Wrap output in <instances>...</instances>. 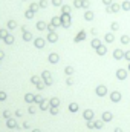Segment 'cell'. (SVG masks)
Instances as JSON below:
<instances>
[{
    "label": "cell",
    "instance_id": "4316f807",
    "mask_svg": "<svg viewBox=\"0 0 130 132\" xmlns=\"http://www.w3.org/2000/svg\"><path fill=\"white\" fill-rule=\"evenodd\" d=\"M81 8H83V9H89V8H90V0H83V2H81Z\"/></svg>",
    "mask_w": 130,
    "mask_h": 132
},
{
    "label": "cell",
    "instance_id": "8fae6325",
    "mask_svg": "<svg viewBox=\"0 0 130 132\" xmlns=\"http://www.w3.org/2000/svg\"><path fill=\"white\" fill-rule=\"evenodd\" d=\"M104 42L106 43H113L115 42V34L113 32H107L106 36H104Z\"/></svg>",
    "mask_w": 130,
    "mask_h": 132
},
{
    "label": "cell",
    "instance_id": "83f0119b",
    "mask_svg": "<svg viewBox=\"0 0 130 132\" xmlns=\"http://www.w3.org/2000/svg\"><path fill=\"white\" fill-rule=\"evenodd\" d=\"M17 28V22L15 20H9L8 22V29H15Z\"/></svg>",
    "mask_w": 130,
    "mask_h": 132
},
{
    "label": "cell",
    "instance_id": "f907efd6",
    "mask_svg": "<svg viewBox=\"0 0 130 132\" xmlns=\"http://www.w3.org/2000/svg\"><path fill=\"white\" fill-rule=\"evenodd\" d=\"M129 71H130V61H129Z\"/></svg>",
    "mask_w": 130,
    "mask_h": 132
},
{
    "label": "cell",
    "instance_id": "ffe728a7",
    "mask_svg": "<svg viewBox=\"0 0 130 132\" xmlns=\"http://www.w3.org/2000/svg\"><path fill=\"white\" fill-rule=\"evenodd\" d=\"M25 17H26V20H32L34 17H35V12H32L29 8L26 9V12H25Z\"/></svg>",
    "mask_w": 130,
    "mask_h": 132
},
{
    "label": "cell",
    "instance_id": "74e56055",
    "mask_svg": "<svg viewBox=\"0 0 130 132\" xmlns=\"http://www.w3.org/2000/svg\"><path fill=\"white\" fill-rule=\"evenodd\" d=\"M90 34H92L93 37H97V36H98V29H97V28H92V29H90Z\"/></svg>",
    "mask_w": 130,
    "mask_h": 132
},
{
    "label": "cell",
    "instance_id": "7402d4cb",
    "mask_svg": "<svg viewBox=\"0 0 130 132\" xmlns=\"http://www.w3.org/2000/svg\"><path fill=\"white\" fill-rule=\"evenodd\" d=\"M29 9H31L32 12H37V11L40 9V6H38V2H37V3H35V2H32V3L29 5Z\"/></svg>",
    "mask_w": 130,
    "mask_h": 132
},
{
    "label": "cell",
    "instance_id": "c3c4849f",
    "mask_svg": "<svg viewBox=\"0 0 130 132\" xmlns=\"http://www.w3.org/2000/svg\"><path fill=\"white\" fill-rule=\"evenodd\" d=\"M3 57H5V54H3L2 51H0V58H3Z\"/></svg>",
    "mask_w": 130,
    "mask_h": 132
},
{
    "label": "cell",
    "instance_id": "ab89813d",
    "mask_svg": "<svg viewBox=\"0 0 130 132\" xmlns=\"http://www.w3.org/2000/svg\"><path fill=\"white\" fill-rule=\"evenodd\" d=\"M124 58L127 61H130V51H124Z\"/></svg>",
    "mask_w": 130,
    "mask_h": 132
},
{
    "label": "cell",
    "instance_id": "8d00e7d4",
    "mask_svg": "<svg viewBox=\"0 0 130 132\" xmlns=\"http://www.w3.org/2000/svg\"><path fill=\"white\" fill-rule=\"evenodd\" d=\"M6 36H8V31H6V29H0V37L5 39Z\"/></svg>",
    "mask_w": 130,
    "mask_h": 132
},
{
    "label": "cell",
    "instance_id": "f6af8a7d",
    "mask_svg": "<svg viewBox=\"0 0 130 132\" xmlns=\"http://www.w3.org/2000/svg\"><path fill=\"white\" fill-rule=\"evenodd\" d=\"M93 126H95V128H101V126H103V123H101V121H97Z\"/></svg>",
    "mask_w": 130,
    "mask_h": 132
},
{
    "label": "cell",
    "instance_id": "2e32d148",
    "mask_svg": "<svg viewBox=\"0 0 130 132\" xmlns=\"http://www.w3.org/2000/svg\"><path fill=\"white\" fill-rule=\"evenodd\" d=\"M51 23L54 25L55 28H60V26H61V20H60V15H58V17H57V15H55V17H52V19H51Z\"/></svg>",
    "mask_w": 130,
    "mask_h": 132
},
{
    "label": "cell",
    "instance_id": "277c9868",
    "mask_svg": "<svg viewBox=\"0 0 130 132\" xmlns=\"http://www.w3.org/2000/svg\"><path fill=\"white\" fill-rule=\"evenodd\" d=\"M46 40H48V43H57L58 42V34H57V31H49L48 36H46Z\"/></svg>",
    "mask_w": 130,
    "mask_h": 132
},
{
    "label": "cell",
    "instance_id": "7c38bea8",
    "mask_svg": "<svg viewBox=\"0 0 130 132\" xmlns=\"http://www.w3.org/2000/svg\"><path fill=\"white\" fill-rule=\"evenodd\" d=\"M121 11L130 12V0H124V2L121 3Z\"/></svg>",
    "mask_w": 130,
    "mask_h": 132
},
{
    "label": "cell",
    "instance_id": "44dd1931",
    "mask_svg": "<svg viewBox=\"0 0 130 132\" xmlns=\"http://www.w3.org/2000/svg\"><path fill=\"white\" fill-rule=\"evenodd\" d=\"M119 42L123 43V45H129V43H130V36H127V34H124V36H121Z\"/></svg>",
    "mask_w": 130,
    "mask_h": 132
},
{
    "label": "cell",
    "instance_id": "f546056e",
    "mask_svg": "<svg viewBox=\"0 0 130 132\" xmlns=\"http://www.w3.org/2000/svg\"><path fill=\"white\" fill-rule=\"evenodd\" d=\"M81 2H83V0H74L72 6H74V8H77V9H81Z\"/></svg>",
    "mask_w": 130,
    "mask_h": 132
},
{
    "label": "cell",
    "instance_id": "60d3db41",
    "mask_svg": "<svg viewBox=\"0 0 130 132\" xmlns=\"http://www.w3.org/2000/svg\"><path fill=\"white\" fill-rule=\"evenodd\" d=\"M103 3H104V6H110L113 3V0H103Z\"/></svg>",
    "mask_w": 130,
    "mask_h": 132
},
{
    "label": "cell",
    "instance_id": "f5cc1de1",
    "mask_svg": "<svg viewBox=\"0 0 130 132\" xmlns=\"http://www.w3.org/2000/svg\"><path fill=\"white\" fill-rule=\"evenodd\" d=\"M23 2H25V0H23Z\"/></svg>",
    "mask_w": 130,
    "mask_h": 132
},
{
    "label": "cell",
    "instance_id": "d4e9b609",
    "mask_svg": "<svg viewBox=\"0 0 130 132\" xmlns=\"http://www.w3.org/2000/svg\"><path fill=\"white\" fill-rule=\"evenodd\" d=\"M48 5H49V2H48V0H40V2H38L40 9H46V8H48Z\"/></svg>",
    "mask_w": 130,
    "mask_h": 132
},
{
    "label": "cell",
    "instance_id": "f1b7e54d",
    "mask_svg": "<svg viewBox=\"0 0 130 132\" xmlns=\"http://www.w3.org/2000/svg\"><path fill=\"white\" fill-rule=\"evenodd\" d=\"M112 100H113V101H119L121 100V94L119 92H112Z\"/></svg>",
    "mask_w": 130,
    "mask_h": 132
},
{
    "label": "cell",
    "instance_id": "d6986e66",
    "mask_svg": "<svg viewBox=\"0 0 130 132\" xmlns=\"http://www.w3.org/2000/svg\"><path fill=\"white\" fill-rule=\"evenodd\" d=\"M46 26H48L46 22H43V20H38V22H37V29H38V31H45Z\"/></svg>",
    "mask_w": 130,
    "mask_h": 132
},
{
    "label": "cell",
    "instance_id": "d6a6232c",
    "mask_svg": "<svg viewBox=\"0 0 130 132\" xmlns=\"http://www.w3.org/2000/svg\"><path fill=\"white\" fill-rule=\"evenodd\" d=\"M64 72H66L67 75H72V74H74V68H72V66H66V68H64Z\"/></svg>",
    "mask_w": 130,
    "mask_h": 132
},
{
    "label": "cell",
    "instance_id": "b9f144b4",
    "mask_svg": "<svg viewBox=\"0 0 130 132\" xmlns=\"http://www.w3.org/2000/svg\"><path fill=\"white\" fill-rule=\"evenodd\" d=\"M37 88H38V89H43V88H45V83H43V82H38V83H37Z\"/></svg>",
    "mask_w": 130,
    "mask_h": 132
},
{
    "label": "cell",
    "instance_id": "603a6c76",
    "mask_svg": "<svg viewBox=\"0 0 130 132\" xmlns=\"http://www.w3.org/2000/svg\"><path fill=\"white\" fill-rule=\"evenodd\" d=\"M3 40H5V43H6V45H12V43H14V36H11V34H8V36H6Z\"/></svg>",
    "mask_w": 130,
    "mask_h": 132
},
{
    "label": "cell",
    "instance_id": "5b68a950",
    "mask_svg": "<svg viewBox=\"0 0 130 132\" xmlns=\"http://www.w3.org/2000/svg\"><path fill=\"white\" fill-rule=\"evenodd\" d=\"M86 37H87V32H86L84 29H81V31H80V32H78L77 36H75L74 42H75V43H80V42H84V40H86Z\"/></svg>",
    "mask_w": 130,
    "mask_h": 132
},
{
    "label": "cell",
    "instance_id": "6da1fadb",
    "mask_svg": "<svg viewBox=\"0 0 130 132\" xmlns=\"http://www.w3.org/2000/svg\"><path fill=\"white\" fill-rule=\"evenodd\" d=\"M60 20H61V28L69 29L72 26V15L71 14H60Z\"/></svg>",
    "mask_w": 130,
    "mask_h": 132
},
{
    "label": "cell",
    "instance_id": "3957f363",
    "mask_svg": "<svg viewBox=\"0 0 130 132\" xmlns=\"http://www.w3.org/2000/svg\"><path fill=\"white\" fill-rule=\"evenodd\" d=\"M119 11H121V5L116 2H113L110 6H106V12H109V14H118Z\"/></svg>",
    "mask_w": 130,
    "mask_h": 132
},
{
    "label": "cell",
    "instance_id": "9c48e42d",
    "mask_svg": "<svg viewBox=\"0 0 130 132\" xmlns=\"http://www.w3.org/2000/svg\"><path fill=\"white\" fill-rule=\"evenodd\" d=\"M41 78H43V82H45V85H51V83H52V77H51V72H49V71H45V72H43Z\"/></svg>",
    "mask_w": 130,
    "mask_h": 132
},
{
    "label": "cell",
    "instance_id": "ee69618b",
    "mask_svg": "<svg viewBox=\"0 0 130 132\" xmlns=\"http://www.w3.org/2000/svg\"><path fill=\"white\" fill-rule=\"evenodd\" d=\"M31 82H32V83H38V77H32Z\"/></svg>",
    "mask_w": 130,
    "mask_h": 132
},
{
    "label": "cell",
    "instance_id": "836d02e7",
    "mask_svg": "<svg viewBox=\"0 0 130 132\" xmlns=\"http://www.w3.org/2000/svg\"><path fill=\"white\" fill-rule=\"evenodd\" d=\"M58 104H60V100H58V98H52V100H51V106H52V108H57Z\"/></svg>",
    "mask_w": 130,
    "mask_h": 132
},
{
    "label": "cell",
    "instance_id": "d590c367",
    "mask_svg": "<svg viewBox=\"0 0 130 132\" xmlns=\"http://www.w3.org/2000/svg\"><path fill=\"white\" fill-rule=\"evenodd\" d=\"M69 109H71L72 112H77V109H78V104H77V103H72L71 106H69Z\"/></svg>",
    "mask_w": 130,
    "mask_h": 132
},
{
    "label": "cell",
    "instance_id": "9a60e30c",
    "mask_svg": "<svg viewBox=\"0 0 130 132\" xmlns=\"http://www.w3.org/2000/svg\"><path fill=\"white\" fill-rule=\"evenodd\" d=\"M97 94H98L100 97L106 95V94H107V88H106V86H103V85H100V86L97 88Z\"/></svg>",
    "mask_w": 130,
    "mask_h": 132
},
{
    "label": "cell",
    "instance_id": "1f68e13d",
    "mask_svg": "<svg viewBox=\"0 0 130 132\" xmlns=\"http://www.w3.org/2000/svg\"><path fill=\"white\" fill-rule=\"evenodd\" d=\"M103 120L110 121V120H112V114H110V112H104V114H103Z\"/></svg>",
    "mask_w": 130,
    "mask_h": 132
},
{
    "label": "cell",
    "instance_id": "484cf974",
    "mask_svg": "<svg viewBox=\"0 0 130 132\" xmlns=\"http://www.w3.org/2000/svg\"><path fill=\"white\" fill-rule=\"evenodd\" d=\"M110 29H112V32L118 31V29H119V23H118V22H112V23H110Z\"/></svg>",
    "mask_w": 130,
    "mask_h": 132
},
{
    "label": "cell",
    "instance_id": "bcb514c9",
    "mask_svg": "<svg viewBox=\"0 0 130 132\" xmlns=\"http://www.w3.org/2000/svg\"><path fill=\"white\" fill-rule=\"evenodd\" d=\"M66 83H67L69 86H71V85H72V78H69V77H67V80H66Z\"/></svg>",
    "mask_w": 130,
    "mask_h": 132
},
{
    "label": "cell",
    "instance_id": "681fc988",
    "mask_svg": "<svg viewBox=\"0 0 130 132\" xmlns=\"http://www.w3.org/2000/svg\"><path fill=\"white\" fill-rule=\"evenodd\" d=\"M115 132H123V131H121V129H115Z\"/></svg>",
    "mask_w": 130,
    "mask_h": 132
},
{
    "label": "cell",
    "instance_id": "7bdbcfd3",
    "mask_svg": "<svg viewBox=\"0 0 130 132\" xmlns=\"http://www.w3.org/2000/svg\"><path fill=\"white\" fill-rule=\"evenodd\" d=\"M34 100H35V101H38V103H41V101H43V98H41L40 95H37V97H34Z\"/></svg>",
    "mask_w": 130,
    "mask_h": 132
},
{
    "label": "cell",
    "instance_id": "f35d334b",
    "mask_svg": "<svg viewBox=\"0 0 130 132\" xmlns=\"http://www.w3.org/2000/svg\"><path fill=\"white\" fill-rule=\"evenodd\" d=\"M34 100V95H31V94H26V101H28V103H31Z\"/></svg>",
    "mask_w": 130,
    "mask_h": 132
},
{
    "label": "cell",
    "instance_id": "5bb4252c",
    "mask_svg": "<svg viewBox=\"0 0 130 132\" xmlns=\"http://www.w3.org/2000/svg\"><path fill=\"white\" fill-rule=\"evenodd\" d=\"M72 8H74V6L64 5V3H63V6H61V14H72Z\"/></svg>",
    "mask_w": 130,
    "mask_h": 132
},
{
    "label": "cell",
    "instance_id": "4fadbf2b",
    "mask_svg": "<svg viewBox=\"0 0 130 132\" xmlns=\"http://www.w3.org/2000/svg\"><path fill=\"white\" fill-rule=\"evenodd\" d=\"M34 39H35V37L32 36V32H29V31H25L23 32V40L25 42H32Z\"/></svg>",
    "mask_w": 130,
    "mask_h": 132
},
{
    "label": "cell",
    "instance_id": "816d5d0a",
    "mask_svg": "<svg viewBox=\"0 0 130 132\" xmlns=\"http://www.w3.org/2000/svg\"><path fill=\"white\" fill-rule=\"evenodd\" d=\"M34 132H40V131H34Z\"/></svg>",
    "mask_w": 130,
    "mask_h": 132
},
{
    "label": "cell",
    "instance_id": "8992f818",
    "mask_svg": "<svg viewBox=\"0 0 130 132\" xmlns=\"http://www.w3.org/2000/svg\"><path fill=\"white\" fill-rule=\"evenodd\" d=\"M48 60H49V63H52V65H57L58 61H60V55L57 54V52H51V54H49V57H48Z\"/></svg>",
    "mask_w": 130,
    "mask_h": 132
},
{
    "label": "cell",
    "instance_id": "4dcf8cb0",
    "mask_svg": "<svg viewBox=\"0 0 130 132\" xmlns=\"http://www.w3.org/2000/svg\"><path fill=\"white\" fill-rule=\"evenodd\" d=\"M84 118H86V120L93 118V112H92V111H86V112H84Z\"/></svg>",
    "mask_w": 130,
    "mask_h": 132
},
{
    "label": "cell",
    "instance_id": "e575fe53",
    "mask_svg": "<svg viewBox=\"0 0 130 132\" xmlns=\"http://www.w3.org/2000/svg\"><path fill=\"white\" fill-rule=\"evenodd\" d=\"M46 31H48V32H49V31H57V28H55V26L52 25V23H48V26H46Z\"/></svg>",
    "mask_w": 130,
    "mask_h": 132
},
{
    "label": "cell",
    "instance_id": "ac0fdd59",
    "mask_svg": "<svg viewBox=\"0 0 130 132\" xmlns=\"http://www.w3.org/2000/svg\"><path fill=\"white\" fill-rule=\"evenodd\" d=\"M100 45H101V40H100L98 37H93V39H92V42H90V46H92L93 49H97Z\"/></svg>",
    "mask_w": 130,
    "mask_h": 132
},
{
    "label": "cell",
    "instance_id": "7a4b0ae2",
    "mask_svg": "<svg viewBox=\"0 0 130 132\" xmlns=\"http://www.w3.org/2000/svg\"><path fill=\"white\" fill-rule=\"evenodd\" d=\"M32 42H34V46H35L37 49H45L46 43H48V40H46L45 37H35Z\"/></svg>",
    "mask_w": 130,
    "mask_h": 132
},
{
    "label": "cell",
    "instance_id": "e0dca14e",
    "mask_svg": "<svg viewBox=\"0 0 130 132\" xmlns=\"http://www.w3.org/2000/svg\"><path fill=\"white\" fill-rule=\"evenodd\" d=\"M116 77L119 78V80H124V78L127 77V71H126V69H118V71H116Z\"/></svg>",
    "mask_w": 130,
    "mask_h": 132
},
{
    "label": "cell",
    "instance_id": "30bf717a",
    "mask_svg": "<svg viewBox=\"0 0 130 132\" xmlns=\"http://www.w3.org/2000/svg\"><path fill=\"white\" fill-rule=\"evenodd\" d=\"M95 51H97L98 55H106V54H107V48H106V45H103V43H101V45L95 49Z\"/></svg>",
    "mask_w": 130,
    "mask_h": 132
},
{
    "label": "cell",
    "instance_id": "ba28073f",
    "mask_svg": "<svg viewBox=\"0 0 130 132\" xmlns=\"http://www.w3.org/2000/svg\"><path fill=\"white\" fill-rule=\"evenodd\" d=\"M113 58H115V60H123V58H124V49H118V48H116V49L113 51Z\"/></svg>",
    "mask_w": 130,
    "mask_h": 132
},
{
    "label": "cell",
    "instance_id": "7dc6e473",
    "mask_svg": "<svg viewBox=\"0 0 130 132\" xmlns=\"http://www.w3.org/2000/svg\"><path fill=\"white\" fill-rule=\"evenodd\" d=\"M22 31L25 32V31H28V28H26V25H22Z\"/></svg>",
    "mask_w": 130,
    "mask_h": 132
},
{
    "label": "cell",
    "instance_id": "cb8c5ba5",
    "mask_svg": "<svg viewBox=\"0 0 130 132\" xmlns=\"http://www.w3.org/2000/svg\"><path fill=\"white\" fill-rule=\"evenodd\" d=\"M51 3H52V6H55V8H61L63 6V0H51Z\"/></svg>",
    "mask_w": 130,
    "mask_h": 132
},
{
    "label": "cell",
    "instance_id": "52a82bcc",
    "mask_svg": "<svg viewBox=\"0 0 130 132\" xmlns=\"http://www.w3.org/2000/svg\"><path fill=\"white\" fill-rule=\"evenodd\" d=\"M93 19H95V12L90 11V9H86L84 11V20L86 22H92Z\"/></svg>",
    "mask_w": 130,
    "mask_h": 132
}]
</instances>
